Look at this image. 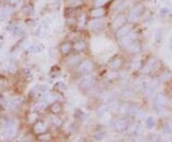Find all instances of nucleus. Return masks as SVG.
Wrapping results in <instances>:
<instances>
[{
	"instance_id": "393cba45",
	"label": "nucleus",
	"mask_w": 172,
	"mask_h": 142,
	"mask_svg": "<svg viewBox=\"0 0 172 142\" xmlns=\"http://www.w3.org/2000/svg\"><path fill=\"white\" fill-rule=\"evenodd\" d=\"M54 124H55L56 127H60L61 125H62V121H61L59 118H55L54 119Z\"/></svg>"
},
{
	"instance_id": "f03ea898",
	"label": "nucleus",
	"mask_w": 172,
	"mask_h": 142,
	"mask_svg": "<svg viewBox=\"0 0 172 142\" xmlns=\"http://www.w3.org/2000/svg\"><path fill=\"white\" fill-rule=\"evenodd\" d=\"M136 38H137V34L131 32V33H129L128 35H126L125 37L121 38L120 44H121V46H122V47L126 48L128 45L133 43L134 41H136Z\"/></svg>"
},
{
	"instance_id": "5701e85b",
	"label": "nucleus",
	"mask_w": 172,
	"mask_h": 142,
	"mask_svg": "<svg viewBox=\"0 0 172 142\" xmlns=\"http://www.w3.org/2000/svg\"><path fill=\"white\" fill-rule=\"evenodd\" d=\"M162 37H163V31L162 30H157V32H156V40H162Z\"/></svg>"
},
{
	"instance_id": "cd10ccee",
	"label": "nucleus",
	"mask_w": 172,
	"mask_h": 142,
	"mask_svg": "<svg viewBox=\"0 0 172 142\" xmlns=\"http://www.w3.org/2000/svg\"><path fill=\"white\" fill-rule=\"evenodd\" d=\"M168 14V9H166V8H163L161 11V14Z\"/></svg>"
},
{
	"instance_id": "aec40b11",
	"label": "nucleus",
	"mask_w": 172,
	"mask_h": 142,
	"mask_svg": "<svg viewBox=\"0 0 172 142\" xmlns=\"http://www.w3.org/2000/svg\"><path fill=\"white\" fill-rule=\"evenodd\" d=\"M56 87L57 90L63 91V90H65V87H66V86H65V84L63 82H59V83H57L56 84Z\"/></svg>"
},
{
	"instance_id": "f257e3e1",
	"label": "nucleus",
	"mask_w": 172,
	"mask_h": 142,
	"mask_svg": "<svg viewBox=\"0 0 172 142\" xmlns=\"http://www.w3.org/2000/svg\"><path fill=\"white\" fill-rule=\"evenodd\" d=\"M143 12V6L141 5V4H137V5H135L132 8V10L129 14L128 19L130 21H136L137 18L139 17L140 15H141Z\"/></svg>"
},
{
	"instance_id": "0eeeda50",
	"label": "nucleus",
	"mask_w": 172,
	"mask_h": 142,
	"mask_svg": "<svg viewBox=\"0 0 172 142\" xmlns=\"http://www.w3.org/2000/svg\"><path fill=\"white\" fill-rule=\"evenodd\" d=\"M128 121L125 120V119H120V120H117L114 124V128L116 129L117 132H124L125 130H127L128 128Z\"/></svg>"
},
{
	"instance_id": "423d86ee",
	"label": "nucleus",
	"mask_w": 172,
	"mask_h": 142,
	"mask_svg": "<svg viewBox=\"0 0 172 142\" xmlns=\"http://www.w3.org/2000/svg\"><path fill=\"white\" fill-rule=\"evenodd\" d=\"M95 84V78L93 76L91 75H87L85 77H83V78L81 79V81H80V86H81L82 88H90L94 86Z\"/></svg>"
},
{
	"instance_id": "c85d7f7f",
	"label": "nucleus",
	"mask_w": 172,
	"mask_h": 142,
	"mask_svg": "<svg viewBox=\"0 0 172 142\" xmlns=\"http://www.w3.org/2000/svg\"><path fill=\"white\" fill-rule=\"evenodd\" d=\"M74 1H75V2H81L82 0H74Z\"/></svg>"
},
{
	"instance_id": "f8f14e48",
	"label": "nucleus",
	"mask_w": 172,
	"mask_h": 142,
	"mask_svg": "<svg viewBox=\"0 0 172 142\" xmlns=\"http://www.w3.org/2000/svg\"><path fill=\"white\" fill-rule=\"evenodd\" d=\"M126 50H127L129 53H138V52H140L141 46H140L139 43H138V42L134 41L133 43H131L130 45H128L127 47H126Z\"/></svg>"
},
{
	"instance_id": "f3484780",
	"label": "nucleus",
	"mask_w": 172,
	"mask_h": 142,
	"mask_svg": "<svg viewBox=\"0 0 172 142\" xmlns=\"http://www.w3.org/2000/svg\"><path fill=\"white\" fill-rule=\"evenodd\" d=\"M79 61H80V58L79 56H74V57H71L70 59L67 61V63L68 65H74V64L79 63Z\"/></svg>"
},
{
	"instance_id": "20e7f679",
	"label": "nucleus",
	"mask_w": 172,
	"mask_h": 142,
	"mask_svg": "<svg viewBox=\"0 0 172 142\" xmlns=\"http://www.w3.org/2000/svg\"><path fill=\"white\" fill-rule=\"evenodd\" d=\"M166 105V98L163 94H158L154 100V107L157 110H163Z\"/></svg>"
},
{
	"instance_id": "2eb2a0df",
	"label": "nucleus",
	"mask_w": 172,
	"mask_h": 142,
	"mask_svg": "<svg viewBox=\"0 0 172 142\" xmlns=\"http://www.w3.org/2000/svg\"><path fill=\"white\" fill-rule=\"evenodd\" d=\"M157 64H158V61H157V60L155 59V58H152V59L148 61V63L146 64V67L149 71H152L154 70L155 67L157 66Z\"/></svg>"
},
{
	"instance_id": "dca6fc26",
	"label": "nucleus",
	"mask_w": 172,
	"mask_h": 142,
	"mask_svg": "<svg viewBox=\"0 0 172 142\" xmlns=\"http://www.w3.org/2000/svg\"><path fill=\"white\" fill-rule=\"evenodd\" d=\"M60 110H61L60 104L57 102H54V104H52L51 106V111H53L54 113H59Z\"/></svg>"
},
{
	"instance_id": "c756f323",
	"label": "nucleus",
	"mask_w": 172,
	"mask_h": 142,
	"mask_svg": "<svg viewBox=\"0 0 172 142\" xmlns=\"http://www.w3.org/2000/svg\"><path fill=\"white\" fill-rule=\"evenodd\" d=\"M170 46L172 47V37H171V40H170Z\"/></svg>"
},
{
	"instance_id": "a878e982",
	"label": "nucleus",
	"mask_w": 172,
	"mask_h": 142,
	"mask_svg": "<svg viewBox=\"0 0 172 142\" xmlns=\"http://www.w3.org/2000/svg\"><path fill=\"white\" fill-rule=\"evenodd\" d=\"M163 132L166 133H169L171 132V128H170V126L168 124H166L163 126Z\"/></svg>"
},
{
	"instance_id": "4468645a",
	"label": "nucleus",
	"mask_w": 172,
	"mask_h": 142,
	"mask_svg": "<svg viewBox=\"0 0 172 142\" xmlns=\"http://www.w3.org/2000/svg\"><path fill=\"white\" fill-rule=\"evenodd\" d=\"M85 47H86V44L81 40L76 41L74 44V49L76 51H83V50L85 49Z\"/></svg>"
},
{
	"instance_id": "7ed1b4c3",
	"label": "nucleus",
	"mask_w": 172,
	"mask_h": 142,
	"mask_svg": "<svg viewBox=\"0 0 172 142\" xmlns=\"http://www.w3.org/2000/svg\"><path fill=\"white\" fill-rule=\"evenodd\" d=\"M94 64L91 61H83L79 66V71L81 74H88L93 70Z\"/></svg>"
},
{
	"instance_id": "9d476101",
	"label": "nucleus",
	"mask_w": 172,
	"mask_h": 142,
	"mask_svg": "<svg viewBox=\"0 0 172 142\" xmlns=\"http://www.w3.org/2000/svg\"><path fill=\"white\" fill-rule=\"evenodd\" d=\"M124 23H125V17L123 15H120V17L115 18V20L113 21V24H112V28L118 29V28H121L122 25H124Z\"/></svg>"
},
{
	"instance_id": "a211bd4d",
	"label": "nucleus",
	"mask_w": 172,
	"mask_h": 142,
	"mask_svg": "<svg viewBox=\"0 0 172 142\" xmlns=\"http://www.w3.org/2000/svg\"><path fill=\"white\" fill-rule=\"evenodd\" d=\"M145 125H146L148 128H153L155 126V119L153 117H148L145 121Z\"/></svg>"
},
{
	"instance_id": "1a4fd4ad",
	"label": "nucleus",
	"mask_w": 172,
	"mask_h": 142,
	"mask_svg": "<svg viewBox=\"0 0 172 142\" xmlns=\"http://www.w3.org/2000/svg\"><path fill=\"white\" fill-rule=\"evenodd\" d=\"M121 63L122 61H121V60L120 59V58H115V59H113L109 63L108 66L112 71L113 70H118V69L121 66Z\"/></svg>"
},
{
	"instance_id": "9b49d317",
	"label": "nucleus",
	"mask_w": 172,
	"mask_h": 142,
	"mask_svg": "<svg viewBox=\"0 0 172 142\" xmlns=\"http://www.w3.org/2000/svg\"><path fill=\"white\" fill-rule=\"evenodd\" d=\"M105 14V11L102 8H98V9L93 10L90 13V17L93 18H101Z\"/></svg>"
},
{
	"instance_id": "ddd939ff",
	"label": "nucleus",
	"mask_w": 172,
	"mask_h": 142,
	"mask_svg": "<svg viewBox=\"0 0 172 142\" xmlns=\"http://www.w3.org/2000/svg\"><path fill=\"white\" fill-rule=\"evenodd\" d=\"M71 49H72L71 44L67 43V42H65V43H63L60 46V51L63 55H67V54H69V52L71 51Z\"/></svg>"
},
{
	"instance_id": "412c9836",
	"label": "nucleus",
	"mask_w": 172,
	"mask_h": 142,
	"mask_svg": "<svg viewBox=\"0 0 172 142\" xmlns=\"http://www.w3.org/2000/svg\"><path fill=\"white\" fill-rule=\"evenodd\" d=\"M108 1H109V0H95L94 4H95L96 7H101L103 4L107 3Z\"/></svg>"
},
{
	"instance_id": "6ab92c4d",
	"label": "nucleus",
	"mask_w": 172,
	"mask_h": 142,
	"mask_svg": "<svg viewBox=\"0 0 172 142\" xmlns=\"http://www.w3.org/2000/svg\"><path fill=\"white\" fill-rule=\"evenodd\" d=\"M155 89H156V87L154 86H148L147 87H145V92H146L148 95H151L154 93Z\"/></svg>"
},
{
	"instance_id": "b1692460",
	"label": "nucleus",
	"mask_w": 172,
	"mask_h": 142,
	"mask_svg": "<svg viewBox=\"0 0 172 142\" xmlns=\"http://www.w3.org/2000/svg\"><path fill=\"white\" fill-rule=\"evenodd\" d=\"M107 78H108L109 80H114L118 78V74L116 72H110L108 75H107Z\"/></svg>"
},
{
	"instance_id": "39448f33",
	"label": "nucleus",
	"mask_w": 172,
	"mask_h": 142,
	"mask_svg": "<svg viewBox=\"0 0 172 142\" xmlns=\"http://www.w3.org/2000/svg\"><path fill=\"white\" fill-rule=\"evenodd\" d=\"M103 25H104V21L101 18H94L89 22L88 28L92 31H99L101 29H102Z\"/></svg>"
},
{
	"instance_id": "bb28decb",
	"label": "nucleus",
	"mask_w": 172,
	"mask_h": 142,
	"mask_svg": "<svg viewBox=\"0 0 172 142\" xmlns=\"http://www.w3.org/2000/svg\"><path fill=\"white\" fill-rule=\"evenodd\" d=\"M103 136H104V134H103L102 133H99L98 136V134L96 136V138H97V139H101V138H102Z\"/></svg>"
},
{
	"instance_id": "4be33fe9",
	"label": "nucleus",
	"mask_w": 172,
	"mask_h": 142,
	"mask_svg": "<svg viewBox=\"0 0 172 142\" xmlns=\"http://www.w3.org/2000/svg\"><path fill=\"white\" fill-rule=\"evenodd\" d=\"M123 5V1L122 0H118V1H117L116 3H115V5L113 6V8H114V10H120L121 8V6Z\"/></svg>"
},
{
	"instance_id": "6e6552de",
	"label": "nucleus",
	"mask_w": 172,
	"mask_h": 142,
	"mask_svg": "<svg viewBox=\"0 0 172 142\" xmlns=\"http://www.w3.org/2000/svg\"><path fill=\"white\" fill-rule=\"evenodd\" d=\"M132 31V26L131 25H122L121 28H118L117 31V37L118 38H121L125 37L126 35L131 33Z\"/></svg>"
}]
</instances>
